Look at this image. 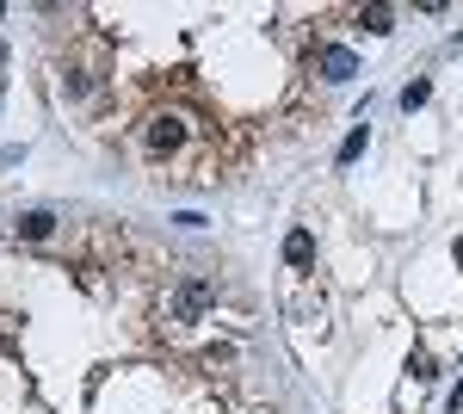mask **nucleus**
I'll list each match as a JSON object with an SVG mask.
<instances>
[{
	"label": "nucleus",
	"mask_w": 463,
	"mask_h": 414,
	"mask_svg": "<svg viewBox=\"0 0 463 414\" xmlns=\"http://www.w3.org/2000/svg\"><path fill=\"white\" fill-rule=\"evenodd\" d=\"M427 100H433V81H408L402 87V112H420Z\"/></svg>",
	"instance_id": "7"
},
{
	"label": "nucleus",
	"mask_w": 463,
	"mask_h": 414,
	"mask_svg": "<svg viewBox=\"0 0 463 414\" xmlns=\"http://www.w3.org/2000/svg\"><path fill=\"white\" fill-rule=\"evenodd\" d=\"M12 229H19L25 242H44V235L56 229V217H50V211H19V223H12Z\"/></svg>",
	"instance_id": "4"
},
{
	"label": "nucleus",
	"mask_w": 463,
	"mask_h": 414,
	"mask_svg": "<svg viewBox=\"0 0 463 414\" xmlns=\"http://www.w3.org/2000/svg\"><path fill=\"white\" fill-rule=\"evenodd\" d=\"M211 303H217V284H211V278H186V284L173 291V322H198Z\"/></svg>",
	"instance_id": "1"
},
{
	"label": "nucleus",
	"mask_w": 463,
	"mask_h": 414,
	"mask_svg": "<svg viewBox=\"0 0 463 414\" xmlns=\"http://www.w3.org/2000/svg\"><path fill=\"white\" fill-rule=\"evenodd\" d=\"M358 25H364L371 37H389V31H395V12H389V6H364V12H358Z\"/></svg>",
	"instance_id": "6"
},
{
	"label": "nucleus",
	"mask_w": 463,
	"mask_h": 414,
	"mask_svg": "<svg viewBox=\"0 0 463 414\" xmlns=\"http://www.w3.org/2000/svg\"><path fill=\"white\" fill-rule=\"evenodd\" d=\"M364 142H371V131H364V124H358V131H352V137L340 142V167H352V161H358V155H364Z\"/></svg>",
	"instance_id": "8"
},
{
	"label": "nucleus",
	"mask_w": 463,
	"mask_h": 414,
	"mask_svg": "<svg viewBox=\"0 0 463 414\" xmlns=\"http://www.w3.org/2000/svg\"><path fill=\"white\" fill-rule=\"evenodd\" d=\"M180 142H186V118H173V112L148 118V148H155V155H173Z\"/></svg>",
	"instance_id": "3"
},
{
	"label": "nucleus",
	"mask_w": 463,
	"mask_h": 414,
	"mask_svg": "<svg viewBox=\"0 0 463 414\" xmlns=\"http://www.w3.org/2000/svg\"><path fill=\"white\" fill-rule=\"evenodd\" d=\"M352 75H358V56H352L347 44H328V50H322V81H328V87H347Z\"/></svg>",
	"instance_id": "2"
},
{
	"label": "nucleus",
	"mask_w": 463,
	"mask_h": 414,
	"mask_svg": "<svg viewBox=\"0 0 463 414\" xmlns=\"http://www.w3.org/2000/svg\"><path fill=\"white\" fill-rule=\"evenodd\" d=\"M284 260H291V267H309V260H315V235H309V229H291V235H284Z\"/></svg>",
	"instance_id": "5"
}]
</instances>
